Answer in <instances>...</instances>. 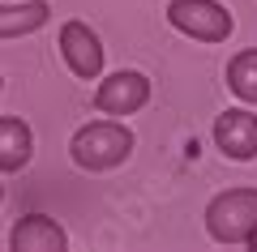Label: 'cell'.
<instances>
[{
    "label": "cell",
    "instance_id": "1",
    "mask_svg": "<svg viewBox=\"0 0 257 252\" xmlns=\"http://www.w3.org/2000/svg\"><path fill=\"white\" fill-rule=\"evenodd\" d=\"M128 154H133V128L124 120H90L69 141V158L82 171H116Z\"/></svg>",
    "mask_w": 257,
    "mask_h": 252
},
{
    "label": "cell",
    "instance_id": "2",
    "mask_svg": "<svg viewBox=\"0 0 257 252\" xmlns=\"http://www.w3.org/2000/svg\"><path fill=\"white\" fill-rule=\"evenodd\" d=\"M206 231L214 243L257 248V188H223L206 205Z\"/></svg>",
    "mask_w": 257,
    "mask_h": 252
},
{
    "label": "cell",
    "instance_id": "3",
    "mask_svg": "<svg viewBox=\"0 0 257 252\" xmlns=\"http://www.w3.org/2000/svg\"><path fill=\"white\" fill-rule=\"evenodd\" d=\"M167 22L180 35L197 39V43H223L231 35V26H236L219 0H172L167 5Z\"/></svg>",
    "mask_w": 257,
    "mask_h": 252
},
{
    "label": "cell",
    "instance_id": "4",
    "mask_svg": "<svg viewBox=\"0 0 257 252\" xmlns=\"http://www.w3.org/2000/svg\"><path fill=\"white\" fill-rule=\"evenodd\" d=\"M150 103V77L138 69H120V73H107L94 90V111L111 120H124V116H138L142 107Z\"/></svg>",
    "mask_w": 257,
    "mask_h": 252
},
{
    "label": "cell",
    "instance_id": "5",
    "mask_svg": "<svg viewBox=\"0 0 257 252\" xmlns=\"http://www.w3.org/2000/svg\"><path fill=\"white\" fill-rule=\"evenodd\" d=\"M56 47H60V56H64V64H69L73 77H82V81L103 77V43L86 22H64Z\"/></svg>",
    "mask_w": 257,
    "mask_h": 252
},
{
    "label": "cell",
    "instance_id": "6",
    "mask_svg": "<svg viewBox=\"0 0 257 252\" xmlns=\"http://www.w3.org/2000/svg\"><path fill=\"white\" fill-rule=\"evenodd\" d=\"M214 145H219V154L231 158V162L257 158V116L248 107H227L214 120Z\"/></svg>",
    "mask_w": 257,
    "mask_h": 252
},
{
    "label": "cell",
    "instance_id": "7",
    "mask_svg": "<svg viewBox=\"0 0 257 252\" xmlns=\"http://www.w3.org/2000/svg\"><path fill=\"white\" fill-rule=\"evenodd\" d=\"M9 248H13V252H64V248H69V235H64V226L56 222V218H47V214H26V218L13 222Z\"/></svg>",
    "mask_w": 257,
    "mask_h": 252
},
{
    "label": "cell",
    "instance_id": "8",
    "mask_svg": "<svg viewBox=\"0 0 257 252\" xmlns=\"http://www.w3.org/2000/svg\"><path fill=\"white\" fill-rule=\"evenodd\" d=\"M35 158V133L22 116H0V175H13Z\"/></svg>",
    "mask_w": 257,
    "mask_h": 252
},
{
    "label": "cell",
    "instance_id": "9",
    "mask_svg": "<svg viewBox=\"0 0 257 252\" xmlns=\"http://www.w3.org/2000/svg\"><path fill=\"white\" fill-rule=\"evenodd\" d=\"M52 9L47 0H22V5H0V39H22L47 26Z\"/></svg>",
    "mask_w": 257,
    "mask_h": 252
},
{
    "label": "cell",
    "instance_id": "10",
    "mask_svg": "<svg viewBox=\"0 0 257 252\" xmlns=\"http://www.w3.org/2000/svg\"><path fill=\"white\" fill-rule=\"evenodd\" d=\"M227 90L236 94L244 107H257V47L236 52L227 60Z\"/></svg>",
    "mask_w": 257,
    "mask_h": 252
},
{
    "label": "cell",
    "instance_id": "11",
    "mask_svg": "<svg viewBox=\"0 0 257 252\" xmlns=\"http://www.w3.org/2000/svg\"><path fill=\"white\" fill-rule=\"evenodd\" d=\"M0 201H5V184H0Z\"/></svg>",
    "mask_w": 257,
    "mask_h": 252
},
{
    "label": "cell",
    "instance_id": "12",
    "mask_svg": "<svg viewBox=\"0 0 257 252\" xmlns=\"http://www.w3.org/2000/svg\"><path fill=\"white\" fill-rule=\"evenodd\" d=\"M0 90H5V77H0Z\"/></svg>",
    "mask_w": 257,
    "mask_h": 252
}]
</instances>
